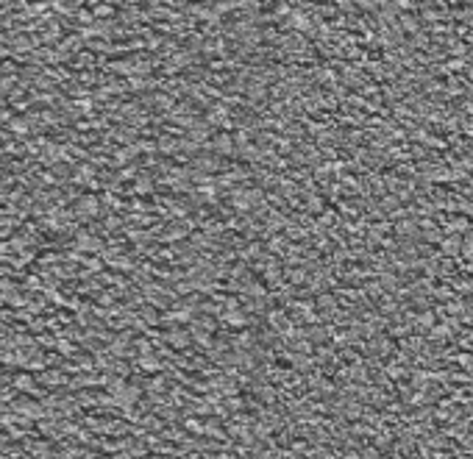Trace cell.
<instances>
[{
    "label": "cell",
    "mask_w": 473,
    "mask_h": 459,
    "mask_svg": "<svg viewBox=\"0 0 473 459\" xmlns=\"http://www.w3.org/2000/svg\"><path fill=\"white\" fill-rule=\"evenodd\" d=\"M12 131H17V134H28V125H25V120H14V123H12Z\"/></svg>",
    "instance_id": "cell-1"
}]
</instances>
